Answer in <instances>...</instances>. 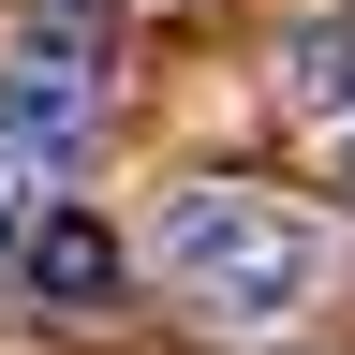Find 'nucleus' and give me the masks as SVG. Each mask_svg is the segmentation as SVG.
Here are the masks:
<instances>
[{
  "instance_id": "obj_1",
  "label": "nucleus",
  "mask_w": 355,
  "mask_h": 355,
  "mask_svg": "<svg viewBox=\"0 0 355 355\" xmlns=\"http://www.w3.org/2000/svg\"><path fill=\"white\" fill-rule=\"evenodd\" d=\"M148 266L178 282V311L266 340V326H296V311H311V282H326V222L282 207V193H237V178H193V193L163 207Z\"/></svg>"
},
{
  "instance_id": "obj_2",
  "label": "nucleus",
  "mask_w": 355,
  "mask_h": 355,
  "mask_svg": "<svg viewBox=\"0 0 355 355\" xmlns=\"http://www.w3.org/2000/svg\"><path fill=\"white\" fill-rule=\"evenodd\" d=\"M104 148V44H15L0 60V163L15 178H74Z\"/></svg>"
},
{
  "instance_id": "obj_3",
  "label": "nucleus",
  "mask_w": 355,
  "mask_h": 355,
  "mask_svg": "<svg viewBox=\"0 0 355 355\" xmlns=\"http://www.w3.org/2000/svg\"><path fill=\"white\" fill-rule=\"evenodd\" d=\"M282 104L296 119H355V15H311V30H282Z\"/></svg>"
},
{
  "instance_id": "obj_4",
  "label": "nucleus",
  "mask_w": 355,
  "mask_h": 355,
  "mask_svg": "<svg viewBox=\"0 0 355 355\" xmlns=\"http://www.w3.org/2000/svg\"><path fill=\"white\" fill-rule=\"evenodd\" d=\"M104 282H119V237H104V222H74V207H44V237H30V296L89 311Z\"/></svg>"
},
{
  "instance_id": "obj_5",
  "label": "nucleus",
  "mask_w": 355,
  "mask_h": 355,
  "mask_svg": "<svg viewBox=\"0 0 355 355\" xmlns=\"http://www.w3.org/2000/svg\"><path fill=\"white\" fill-rule=\"evenodd\" d=\"M30 237H44V207H30V178L0 163V266H30Z\"/></svg>"
},
{
  "instance_id": "obj_6",
  "label": "nucleus",
  "mask_w": 355,
  "mask_h": 355,
  "mask_svg": "<svg viewBox=\"0 0 355 355\" xmlns=\"http://www.w3.org/2000/svg\"><path fill=\"white\" fill-rule=\"evenodd\" d=\"M340 193H355V119H340Z\"/></svg>"
}]
</instances>
